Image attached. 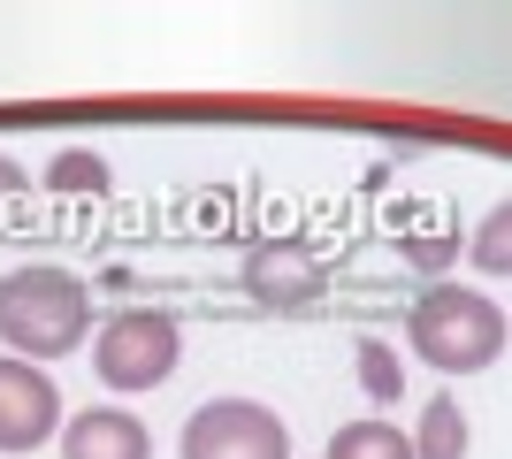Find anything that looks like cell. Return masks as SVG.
Instances as JSON below:
<instances>
[{"label":"cell","instance_id":"8","mask_svg":"<svg viewBox=\"0 0 512 459\" xmlns=\"http://www.w3.org/2000/svg\"><path fill=\"white\" fill-rule=\"evenodd\" d=\"M329 459H413V444L390 421H344L337 437H329Z\"/></svg>","mask_w":512,"mask_h":459},{"label":"cell","instance_id":"9","mask_svg":"<svg viewBox=\"0 0 512 459\" xmlns=\"http://www.w3.org/2000/svg\"><path fill=\"white\" fill-rule=\"evenodd\" d=\"M291 253H268V261H253V291L260 299H276V306H291V299H314V268L306 276H291Z\"/></svg>","mask_w":512,"mask_h":459},{"label":"cell","instance_id":"12","mask_svg":"<svg viewBox=\"0 0 512 459\" xmlns=\"http://www.w3.org/2000/svg\"><path fill=\"white\" fill-rule=\"evenodd\" d=\"M505 238H512V207H497L490 222H482V238H474V268H490V276H505Z\"/></svg>","mask_w":512,"mask_h":459},{"label":"cell","instance_id":"2","mask_svg":"<svg viewBox=\"0 0 512 459\" xmlns=\"http://www.w3.org/2000/svg\"><path fill=\"white\" fill-rule=\"evenodd\" d=\"M92 329V291L69 268H16L0 284V345H16L31 368L39 360H69Z\"/></svg>","mask_w":512,"mask_h":459},{"label":"cell","instance_id":"5","mask_svg":"<svg viewBox=\"0 0 512 459\" xmlns=\"http://www.w3.org/2000/svg\"><path fill=\"white\" fill-rule=\"evenodd\" d=\"M62 429V398L31 360H0V452H39Z\"/></svg>","mask_w":512,"mask_h":459},{"label":"cell","instance_id":"7","mask_svg":"<svg viewBox=\"0 0 512 459\" xmlns=\"http://www.w3.org/2000/svg\"><path fill=\"white\" fill-rule=\"evenodd\" d=\"M413 459H467V414H459V398H451V391H436V398H428Z\"/></svg>","mask_w":512,"mask_h":459},{"label":"cell","instance_id":"4","mask_svg":"<svg viewBox=\"0 0 512 459\" xmlns=\"http://www.w3.org/2000/svg\"><path fill=\"white\" fill-rule=\"evenodd\" d=\"M184 459H291V437L253 398H214L184 421Z\"/></svg>","mask_w":512,"mask_h":459},{"label":"cell","instance_id":"10","mask_svg":"<svg viewBox=\"0 0 512 459\" xmlns=\"http://www.w3.org/2000/svg\"><path fill=\"white\" fill-rule=\"evenodd\" d=\"M46 184H54V192H107V161L100 153H54Z\"/></svg>","mask_w":512,"mask_h":459},{"label":"cell","instance_id":"3","mask_svg":"<svg viewBox=\"0 0 512 459\" xmlns=\"http://www.w3.org/2000/svg\"><path fill=\"white\" fill-rule=\"evenodd\" d=\"M176 352H184L176 322L153 314V306H138V314H115V322L100 329L92 368H100V383H115V391H153V383L176 375Z\"/></svg>","mask_w":512,"mask_h":459},{"label":"cell","instance_id":"11","mask_svg":"<svg viewBox=\"0 0 512 459\" xmlns=\"http://www.w3.org/2000/svg\"><path fill=\"white\" fill-rule=\"evenodd\" d=\"M360 383H367L375 398H398V391H406V383H398V360H390V345H375V337L360 345Z\"/></svg>","mask_w":512,"mask_h":459},{"label":"cell","instance_id":"1","mask_svg":"<svg viewBox=\"0 0 512 459\" xmlns=\"http://www.w3.org/2000/svg\"><path fill=\"white\" fill-rule=\"evenodd\" d=\"M406 345L421 352L436 375H482L505 360L512 345V322L490 291H467V284H436L421 306L406 314Z\"/></svg>","mask_w":512,"mask_h":459},{"label":"cell","instance_id":"13","mask_svg":"<svg viewBox=\"0 0 512 459\" xmlns=\"http://www.w3.org/2000/svg\"><path fill=\"white\" fill-rule=\"evenodd\" d=\"M444 261H451V245H413V268H421V276H436Z\"/></svg>","mask_w":512,"mask_h":459},{"label":"cell","instance_id":"6","mask_svg":"<svg viewBox=\"0 0 512 459\" xmlns=\"http://www.w3.org/2000/svg\"><path fill=\"white\" fill-rule=\"evenodd\" d=\"M62 459H153V437L123 406H85L62 421Z\"/></svg>","mask_w":512,"mask_h":459}]
</instances>
